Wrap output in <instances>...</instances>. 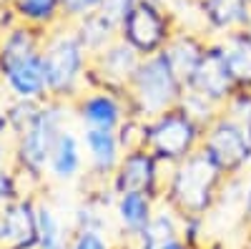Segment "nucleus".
Returning a JSON list of instances; mask_svg holds the SVG:
<instances>
[{
	"label": "nucleus",
	"instance_id": "obj_1",
	"mask_svg": "<svg viewBox=\"0 0 251 249\" xmlns=\"http://www.w3.org/2000/svg\"><path fill=\"white\" fill-rule=\"evenodd\" d=\"M43 66L48 81V96L63 101L73 96L83 73L88 71V51L83 48L73 23H58L55 28L46 30L43 38Z\"/></svg>",
	"mask_w": 251,
	"mask_h": 249
},
{
	"label": "nucleus",
	"instance_id": "obj_2",
	"mask_svg": "<svg viewBox=\"0 0 251 249\" xmlns=\"http://www.w3.org/2000/svg\"><path fill=\"white\" fill-rule=\"evenodd\" d=\"M221 174L224 169L203 146L194 149L186 159L176 161V171L171 179V201L186 217H201L214 204Z\"/></svg>",
	"mask_w": 251,
	"mask_h": 249
},
{
	"label": "nucleus",
	"instance_id": "obj_3",
	"mask_svg": "<svg viewBox=\"0 0 251 249\" xmlns=\"http://www.w3.org/2000/svg\"><path fill=\"white\" fill-rule=\"evenodd\" d=\"M128 86H131L136 111L146 118H156L169 109H176L183 93V83L171 71L163 51L153 55H143Z\"/></svg>",
	"mask_w": 251,
	"mask_h": 249
},
{
	"label": "nucleus",
	"instance_id": "obj_4",
	"mask_svg": "<svg viewBox=\"0 0 251 249\" xmlns=\"http://www.w3.org/2000/svg\"><path fill=\"white\" fill-rule=\"evenodd\" d=\"M176 33V18L169 5L158 0H138L133 10L123 18L121 38L141 55H153L166 48Z\"/></svg>",
	"mask_w": 251,
	"mask_h": 249
},
{
	"label": "nucleus",
	"instance_id": "obj_5",
	"mask_svg": "<svg viewBox=\"0 0 251 249\" xmlns=\"http://www.w3.org/2000/svg\"><path fill=\"white\" fill-rule=\"evenodd\" d=\"M63 103L58 98H46L40 103L35 118L28 123V129L18 136V161L28 174H40L48 166L53 146L60 136L63 123Z\"/></svg>",
	"mask_w": 251,
	"mask_h": 249
},
{
	"label": "nucleus",
	"instance_id": "obj_6",
	"mask_svg": "<svg viewBox=\"0 0 251 249\" xmlns=\"http://www.w3.org/2000/svg\"><path fill=\"white\" fill-rule=\"evenodd\" d=\"M201 136V126L188 118L178 106L151 118L146 123V149L158 159L181 161L196 149Z\"/></svg>",
	"mask_w": 251,
	"mask_h": 249
},
{
	"label": "nucleus",
	"instance_id": "obj_7",
	"mask_svg": "<svg viewBox=\"0 0 251 249\" xmlns=\"http://www.w3.org/2000/svg\"><path fill=\"white\" fill-rule=\"evenodd\" d=\"M203 149L214 156V161L224 171H236L244 164L251 161V138L241 121L219 118L208 126L203 138Z\"/></svg>",
	"mask_w": 251,
	"mask_h": 249
},
{
	"label": "nucleus",
	"instance_id": "obj_8",
	"mask_svg": "<svg viewBox=\"0 0 251 249\" xmlns=\"http://www.w3.org/2000/svg\"><path fill=\"white\" fill-rule=\"evenodd\" d=\"M239 83L234 81L231 71L226 66V58L221 51V43H206V51L201 55V63L194 71V78L188 83V88L203 93L214 103H221L234 96V88Z\"/></svg>",
	"mask_w": 251,
	"mask_h": 249
},
{
	"label": "nucleus",
	"instance_id": "obj_9",
	"mask_svg": "<svg viewBox=\"0 0 251 249\" xmlns=\"http://www.w3.org/2000/svg\"><path fill=\"white\" fill-rule=\"evenodd\" d=\"M0 78L5 81V86L13 93V98H23V101L50 98L48 96V81H46V66H43V53L40 51L0 66Z\"/></svg>",
	"mask_w": 251,
	"mask_h": 249
},
{
	"label": "nucleus",
	"instance_id": "obj_10",
	"mask_svg": "<svg viewBox=\"0 0 251 249\" xmlns=\"http://www.w3.org/2000/svg\"><path fill=\"white\" fill-rule=\"evenodd\" d=\"M38 217L28 199H13L0 212V249H35Z\"/></svg>",
	"mask_w": 251,
	"mask_h": 249
},
{
	"label": "nucleus",
	"instance_id": "obj_11",
	"mask_svg": "<svg viewBox=\"0 0 251 249\" xmlns=\"http://www.w3.org/2000/svg\"><path fill=\"white\" fill-rule=\"evenodd\" d=\"M158 156L149 149H136L128 151L121 164L116 166V179H113V192L116 194H126V192H146L151 194L156 189V179H158V169H156Z\"/></svg>",
	"mask_w": 251,
	"mask_h": 249
},
{
	"label": "nucleus",
	"instance_id": "obj_12",
	"mask_svg": "<svg viewBox=\"0 0 251 249\" xmlns=\"http://www.w3.org/2000/svg\"><path fill=\"white\" fill-rule=\"evenodd\" d=\"M93 58H96V66H98L96 73H100L106 86H128L136 68L143 60V55L133 46L126 43L123 38L113 40L106 51L93 55Z\"/></svg>",
	"mask_w": 251,
	"mask_h": 249
},
{
	"label": "nucleus",
	"instance_id": "obj_13",
	"mask_svg": "<svg viewBox=\"0 0 251 249\" xmlns=\"http://www.w3.org/2000/svg\"><path fill=\"white\" fill-rule=\"evenodd\" d=\"M201 23L219 35L241 30L251 20V0H199Z\"/></svg>",
	"mask_w": 251,
	"mask_h": 249
},
{
	"label": "nucleus",
	"instance_id": "obj_14",
	"mask_svg": "<svg viewBox=\"0 0 251 249\" xmlns=\"http://www.w3.org/2000/svg\"><path fill=\"white\" fill-rule=\"evenodd\" d=\"M203 51H206V43L201 38H196L194 33H188V30H176L174 38L166 43L163 55H166V60H169L171 71L176 73V78L183 83V88L191 83L194 71L201 63Z\"/></svg>",
	"mask_w": 251,
	"mask_h": 249
},
{
	"label": "nucleus",
	"instance_id": "obj_15",
	"mask_svg": "<svg viewBox=\"0 0 251 249\" xmlns=\"http://www.w3.org/2000/svg\"><path fill=\"white\" fill-rule=\"evenodd\" d=\"M75 33L80 38L83 48L88 51V55H98L106 51L113 40L121 38V26L116 23V20H111L103 10H96V13H88L83 15L80 20H75Z\"/></svg>",
	"mask_w": 251,
	"mask_h": 249
},
{
	"label": "nucleus",
	"instance_id": "obj_16",
	"mask_svg": "<svg viewBox=\"0 0 251 249\" xmlns=\"http://www.w3.org/2000/svg\"><path fill=\"white\" fill-rule=\"evenodd\" d=\"M78 113L83 118V123L91 129H106V131H116L123 123V109L121 101L108 93V91H98L86 96L78 103Z\"/></svg>",
	"mask_w": 251,
	"mask_h": 249
},
{
	"label": "nucleus",
	"instance_id": "obj_17",
	"mask_svg": "<svg viewBox=\"0 0 251 249\" xmlns=\"http://www.w3.org/2000/svg\"><path fill=\"white\" fill-rule=\"evenodd\" d=\"M43 38H46V30L18 20V23L10 26L3 33V38H0V66L40 51L43 48Z\"/></svg>",
	"mask_w": 251,
	"mask_h": 249
},
{
	"label": "nucleus",
	"instance_id": "obj_18",
	"mask_svg": "<svg viewBox=\"0 0 251 249\" xmlns=\"http://www.w3.org/2000/svg\"><path fill=\"white\" fill-rule=\"evenodd\" d=\"M219 43H221L226 66L231 71L234 81L241 83V86H251V38L246 28L224 33Z\"/></svg>",
	"mask_w": 251,
	"mask_h": 249
},
{
	"label": "nucleus",
	"instance_id": "obj_19",
	"mask_svg": "<svg viewBox=\"0 0 251 249\" xmlns=\"http://www.w3.org/2000/svg\"><path fill=\"white\" fill-rule=\"evenodd\" d=\"M83 143L91 154V164L98 174H111L121 164V141L113 131L106 129H86Z\"/></svg>",
	"mask_w": 251,
	"mask_h": 249
},
{
	"label": "nucleus",
	"instance_id": "obj_20",
	"mask_svg": "<svg viewBox=\"0 0 251 249\" xmlns=\"http://www.w3.org/2000/svg\"><path fill=\"white\" fill-rule=\"evenodd\" d=\"M8 5L20 23L35 26L40 30H50L63 23L60 0H8Z\"/></svg>",
	"mask_w": 251,
	"mask_h": 249
},
{
	"label": "nucleus",
	"instance_id": "obj_21",
	"mask_svg": "<svg viewBox=\"0 0 251 249\" xmlns=\"http://www.w3.org/2000/svg\"><path fill=\"white\" fill-rule=\"evenodd\" d=\"M80 164H83V156H80V143L78 138L63 129L55 146H53V154H50V161H48V169L55 179L60 181H68L73 179L78 171H80Z\"/></svg>",
	"mask_w": 251,
	"mask_h": 249
},
{
	"label": "nucleus",
	"instance_id": "obj_22",
	"mask_svg": "<svg viewBox=\"0 0 251 249\" xmlns=\"http://www.w3.org/2000/svg\"><path fill=\"white\" fill-rule=\"evenodd\" d=\"M116 212H118V219L121 224L128 229L131 234H138L141 229H146L151 221V196L146 192H126V194H118V201H116Z\"/></svg>",
	"mask_w": 251,
	"mask_h": 249
},
{
	"label": "nucleus",
	"instance_id": "obj_23",
	"mask_svg": "<svg viewBox=\"0 0 251 249\" xmlns=\"http://www.w3.org/2000/svg\"><path fill=\"white\" fill-rule=\"evenodd\" d=\"M136 237H138V242H141L138 249H156L158 244H163V242H169V239L178 237L174 214H171V212H161V214L151 217L149 226H146V229H141Z\"/></svg>",
	"mask_w": 251,
	"mask_h": 249
},
{
	"label": "nucleus",
	"instance_id": "obj_24",
	"mask_svg": "<svg viewBox=\"0 0 251 249\" xmlns=\"http://www.w3.org/2000/svg\"><path fill=\"white\" fill-rule=\"evenodd\" d=\"M35 217H38V249H66V237H63V229L50 206L38 204Z\"/></svg>",
	"mask_w": 251,
	"mask_h": 249
},
{
	"label": "nucleus",
	"instance_id": "obj_25",
	"mask_svg": "<svg viewBox=\"0 0 251 249\" xmlns=\"http://www.w3.org/2000/svg\"><path fill=\"white\" fill-rule=\"evenodd\" d=\"M214 106L216 103L211 101V98H206L203 93H199V91H194V88H183V93H181V98H178V109L191 118V121H196L199 126L203 129L206 123H211V118H214Z\"/></svg>",
	"mask_w": 251,
	"mask_h": 249
},
{
	"label": "nucleus",
	"instance_id": "obj_26",
	"mask_svg": "<svg viewBox=\"0 0 251 249\" xmlns=\"http://www.w3.org/2000/svg\"><path fill=\"white\" fill-rule=\"evenodd\" d=\"M40 103H43V101H23V98H15L10 106H8L5 116H8V123H10V131H13L15 136H20V134L28 129V123L35 118V113H38V109H40Z\"/></svg>",
	"mask_w": 251,
	"mask_h": 249
},
{
	"label": "nucleus",
	"instance_id": "obj_27",
	"mask_svg": "<svg viewBox=\"0 0 251 249\" xmlns=\"http://www.w3.org/2000/svg\"><path fill=\"white\" fill-rule=\"evenodd\" d=\"M100 5H103V0H60V13L66 23H75L83 15L100 10Z\"/></svg>",
	"mask_w": 251,
	"mask_h": 249
},
{
	"label": "nucleus",
	"instance_id": "obj_28",
	"mask_svg": "<svg viewBox=\"0 0 251 249\" xmlns=\"http://www.w3.org/2000/svg\"><path fill=\"white\" fill-rule=\"evenodd\" d=\"M71 249H108L106 239L100 237L98 229H80L71 244Z\"/></svg>",
	"mask_w": 251,
	"mask_h": 249
},
{
	"label": "nucleus",
	"instance_id": "obj_29",
	"mask_svg": "<svg viewBox=\"0 0 251 249\" xmlns=\"http://www.w3.org/2000/svg\"><path fill=\"white\" fill-rule=\"evenodd\" d=\"M136 3H138V0H103L100 10L106 13L111 20H116V23L121 26V23H123V18L133 10Z\"/></svg>",
	"mask_w": 251,
	"mask_h": 249
},
{
	"label": "nucleus",
	"instance_id": "obj_30",
	"mask_svg": "<svg viewBox=\"0 0 251 249\" xmlns=\"http://www.w3.org/2000/svg\"><path fill=\"white\" fill-rule=\"evenodd\" d=\"M13 199H20L18 194V181L10 171L5 169H0V204H8Z\"/></svg>",
	"mask_w": 251,
	"mask_h": 249
},
{
	"label": "nucleus",
	"instance_id": "obj_31",
	"mask_svg": "<svg viewBox=\"0 0 251 249\" xmlns=\"http://www.w3.org/2000/svg\"><path fill=\"white\" fill-rule=\"evenodd\" d=\"M156 249H188V247H186V242H181L178 237H174V239H169V242L158 244Z\"/></svg>",
	"mask_w": 251,
	"mask_h": 249
},
{
	"label": "nucleus",
	"instance_id": "obj_32",
	"mask_svg": "<svg viewBox=\"0 0 251 249\" xmlns=\"http://www.w3.org/2000/svg\"><path fill=\"white\" fill-rule=\"evenodd\" d=\"M10 131V123H8V116H5V111H0V138H3L5 134Z\"/></svg>",
	"mask_w": 251,
	"mask_h": 249
},
{
	"label": "nucleus",
	"instance_id": "obj_33",
	"mask_svg": "<svg viewBox=\"0 0 251 249\" xmlns=\"http://www.w3.org/2000/svg\"><path fill=\"white\" fill-rule=\"evenodd\" d=\"M244 209H246V217L251 219V184H249V189H246V196H244Z\"/></svg>",
	"mask_w": 251,
	"mask_h": 249
},
{
	"label": "nucleus",
	"instance_id": "obj_34",
	"mask_svg": "<svg viewBox=\"0 0 251 249\" xmlns=\"http://www.w3.org/2000/svg\"><path fill=\"white\" fill-rule=\"evenodd\" d=\"M3 164H5V149H3V143H0V169H3Z\"/></svg>",
	"mask_w": 251,
	"mask_h": 249
},
{
	"label": "nucleus",
	"instance_id": "obj_35",
	"mask_svg": "<svg viewBox=\"0 0 251 249\" xmlns=\"http://www.w3.org/2000/svg\"><path fill=\"white\" fill-rule=\"evenodd\" d=\"M158 3H163V5H171V3H174V0H158Z\"/></svg>",
	"mask_w": 251,
	"mask_h": 249
},
{
	"label": "nucleus",
	"instance_id": "obj_36",
	"mask_svg": "<svg viewBox=\"0 0 251 249\" xmlns=\"http://www.w3.org/2000/svg\"><path fill=\"white\" fill-rule=\"evenodd\" d=\"M246 33H249V38H251V20H249V26H246Z\"/></svg>",
	"mask_w": 251,
	"mask_h": 249
}]
</instances>
